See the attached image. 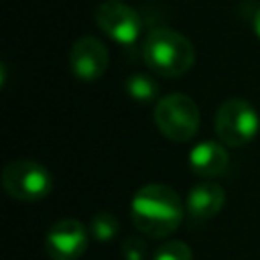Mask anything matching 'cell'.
<instances>
[{
  "label": "cell",
  "instance_id": "14",
  "mask_svg": "<svg viewBox=\"0 0 260 260\" xmlns=\"http://www.w3.org/2000/svg\"><path fill=\"white\" fill-rule=\"evenodd\" d=\"M146 242L140 238H128L122 244V258L124 260H144L146 258Z\"/></svg>",
  "mask_w": 260,
  "mask_h": 260
},
{
  "label": "cell",
  "instance_id": "9",
  "mask_svg": "<svg viewBox=\"0 0 260 260\" xmlns=\"http://www.w3.org/2000/svg\"><path fill=\"white\" fill-rule=\"evenodd\" d=\"M225 203L223 189L213 181H201L191 187L187 195V215L191 221H205L215 217Z\"/></svg>",
  "mask_w": 260,
  "mask_h": 260
},
{
  "label": "cell",
  "instance_id": "4",
  "mask_svg": "<svg viewBox=\"0 0 260 260\" xmlns=\"http://www.w3.org/2000/svg\"><path fill=\"white\" fill-rule=\"evenodd\" d=\"M260 130V118L254 106L242 98L225 100L215 114V132L225 146H244Z\"/></svg>",
  "mask_w": 260,
  "mask_h": 260
},
{
  "label": "cell",
  "instance_id": "11",
  "mask_svg": "<svg viewBox=\"0 0 260 260\" xmlns=\"http://www.w3.org/2000/svg\"><path fill=\"white\" fill-rule=\"evenodd\" d=\"M124 89L132 100H136L140 104H150L158 95V83L150 75H144V73H134V75L126 77Z\"/></svg>",
  "mask_w": 260,
  "mask_h": 260
},
{
  "label": "cell",
  "instance_id": "2",
  "mask_svg": "<svg viewBox=\"0 0 260 260\" xmlns=\"http://www.w3.org/2000/svg\"><path fill=\"white\" fill-rule=\"evenodd\" d=\"M142 57L150 71L162 77H177L193 67L195 47L185 35L156 26L150 28L142 41Z\"/></svg>",
  "mask_w": 260,
  "mask_h": 260
},
{
  "label": "cell",
  "instance_id": "6",
  "mask_svg": "<svg viewBox=\"0 0 260 260\" xmlns=\"http://www.w3.org/2000/svg\"><path fill=\"white\" fill-rule=\"evenodd\" d=\"M100 30L120 45H132L142 32L140 14L122 0H106L95 8Z\"/></svg>",
  "mask_w": 260,
  "mask_h": 260
},
{
  "label": "cell",
  "instance_id": "10",
  "mask_svg": "<svg viewBox=\"0 0 260 260\" xmlns=\"http://www.w3.org/2000/svg\"><path fill=\"white\" fill-rule=\"evenodd\" d=\"M228 162H230L228 150L219 142L205 140V142L195 144L189 150V169L195 175L205 177V179L219 177L228 169Z\"/></svg>",
  "mask_w": 260,
  "mask_h": 260
},
{
  "label": "cell",
  "instance_id": "3",
  "mask_svg": "<svg viewBox=\"0 0 260 260\" xmlns=\"http://www.w3.org/2000/svg\"><path fill=\"white\" fill-rule=\"evenodd\" d=\"M199 108L185 93H169L154 106V124L173 142H187L199 130Z\"/></svg>",
  "mask_w": 260,
  "mask_h": 260
},
{
  "label": "cell",
  "instance_id": "8",
  "mask_svg": "<svg viewBox=\"0 0 260 260\" xmlns=\"http://www.w3.org/2000/svg\"><path fill=\"white\" fill-rule=\"evenodd\" d=\"M110 63V53L102 41L95 37H81L73 43L69 51V65L77 79L95 81L100 79Z\"/></svg>",
  "mask_w": 260,
  "mask_h": 260
},
{
  "label": "cell",
  "instance_id": "12",
  "mask_svg": "<svg viewBox=\"0 0 260 260\" xmlns=\"http://www.w3.org/2000/svg\"><path fill=\"white\" fill-rule=\"evenodd\" d=\"M118 228H120L118 217L112 215V213H108V211H100L98 215H93V217H91V225H89L91 236H93L95 240H100V242L112 240V238L118 234Z\"/></svg>",
  "mask_w": 260,
  "mask_h": 260
},
{
  "label": "cell",
  "instance_id": "5",
  "mask_svg": "<svg viewBox=\"0 0 260 260\" xmlns=\"http://www.w3.org/2000/svg\"><path fill=\"white\" fill-rule=\"evenodd\" d=\"M2 185L6 193L20 201H37L51 191V173L37 160H12L2 171Z\"/></svg>",
  "mask_w": 260,
  "mask_h": 260
},
{
  "label": "cell",
  "instance_id": "7",
  "mask_svg": "<svg viewBox=\"0 0 260 260\" xmlns=\"http://www.w3.org/2000/svg\"><path fill=\"white\" fill-rule=\"evenodd\" d=\"M87 230L77 219H61L45 234V250L51 260H79L87 250Z\"/></svg>",
  "mask_w": 260,
  "mask_h": 260
},
{
  "label": "cell",
  "instance_id": "1",
  "mask_svg": "<svg viewBox=\"0 0 260 260\" xmlns=\"http://www.w3.org/2000/svg\"><path fill=\"white\" fill-rule=\"evenodd\" d=\"M185 209L181 197L169 185L152 183L140 187L130 201V217L134 228L148 238L171 236L183 221Z\"/></svg>",
  "mask_w": 260,
  "mask_h": 260
},
{
  "label": "cell",
  "instance_id": "13",
  "mask_svg": "<svg viewBox=\"0 0 260 260\" xmlns=\"http://www.w3.org/2000/svg\"><path fill=\"white\" fill-rule=\"evenodd\" d=\"M152 260H193V254L185 242L171 240V242H165L156 248Z\"/></svg>",
  "mask_w": 260,
  "mask_h": 260
},
{
  "label": "cell",
  "instance_id": "15",
  "mask_svg": "<svg viewBox=\"0 0 260 260\" xmlns=\"http://www.w3.org/2000/svg\"><path fill=\"white\" fill-rule=\"evenodd\" d=\"M254 30H256V35H258V39H260V10H258L256 16H254Z\"/></svg>",
  "mask_w": 260,
  "mask_h": 260
}]
</instances>
